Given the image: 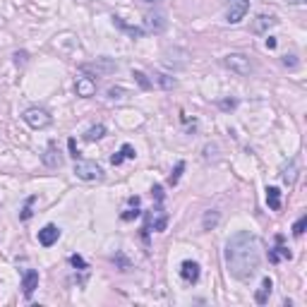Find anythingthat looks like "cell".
Masks as SVG:
<instances>
[{
	"mask_svg": "<svg viewBox=\"0 0 307 307\" xmlns=\"http://www.w3.org/2000/svg\"><path fill=\"white\" fill-rule=\"evenodd\" d=\"M259 262H262L259 240L250 230H240L226 242V264L238 281H250L257 274Z\"/></svg>",
	"mask_w": 307,
	"mask_h": 307,
	"instance_id": "6da1fadb",
	"label": "cell"
},
{
	"mask_svg": "<svg viewBox=\"0 0 307 307\" xmlns=\"http://www.w3.org/2000/svg\"><path fill=\"white\" fill-rule=\"evenodd\" d=\"M118 70V63L110 60V58H96L94 63H82L79 65V72H84L87 77H106L113 75Z\"/></svg>",
	"mask_w": 307,
	"mask_h": 307,
	"instance_id": "7a4b0ae2",
	"label": "cell"
},
{
	"mask_svg": "<svg viewBox=\"0 0 307 307\" xmlns=\"http://www.w3.org/2000/svg\"><path fill=\"white\" fill-rule=\"evenodd\" d=\"M22 120L29 125V127H34V130H44V127H48L51 122H53V115L48 113L46 108H39V106H34V108H27L22 115Z\"/></svg>",
	"mask_w": 307,
	"mask_h": 307,
	"instance_id": "3957f363",
	"label": "cell"
},
{
	"mask_svg": "<svg viewBox=\"0 0 307 307\" xmlns=\"http://www.w3.org/2000/svg\"><path fill=\"white\" fill-rule=\"evenodd\" d=\"M75 176L79 180H101L103 178V168L96 161H84V159H77L75 161Z\"/></svg>",
	"mask_w": 307,
	"mask_h": 307,
	"instance_id": "277c9868",
	"label": "cell"
},
{
	"mask_svg": "<svg viewBox=\"0 0 307 307\" xmlns=\"http://www.w3.org/2000/svg\"><path fill=\"white\" fill-rule=\"evenodd\" d=\"M223 65L228 67V70H233L235 75L240 77H247L250 72H252V63H250V58L242 53H228L226 58H223Z\"/></svg>",
	"mask_w": 307,
	"mask_h": 307,
	"instance_id": "5b68a950",
	"label": "cell"
},
{
	"mask_svg": "<svg viewBox=\"0 0 307 307\" xmlns=\"http://www.w3.org/2000/svg\"><path fill=\"white\" fill-rule=\"evenodd\" d=\"M247 12H250V0H228L226 20H228V24H238L245 20Z\"/></svg>",
	"mask_w": 307,
	"mask_h": 307,
	"instance_id": "8992f818",
	"label": "cell"
},
{
	"mask_svg": "<svg viewBox=\"0 0 307 307\" xmlns=\"http://www.w3.org/2000/svg\"><path fill=\"white\" fill-rule=\"evenodd\" d=\"M58 240H60V228L55 223H48V226H44V228L39 230V242L44 247H53Z\"/></svg>",
	"mask_w": 307,
	"mask_h": 307,
	"instance_id": "52a82bcc",
	"label": "cell"
},
{
	"mask_svg": "<svg viewBox=\"0 0 307 307\" xmlns=\"http://www.w3.org/2000/svg\"><path fill=\"white\" fill-rule=\"evenodd\" d=\"M36 288H39V271H36V269H27V271L22 274V293H24V297H32Z\"/></svg>",
	"mask_w": 307,
	"mask_h": 307,
	"instance_id": "ba28073f",
	"label": "cell"
},
{
	"mask_svg": "<svg viewBox=\"0 0 307 307\" xmlns=\"http://www.w3.org/2000/svg\"><path fill=\"white\" fill-rule=\"evenodd\" d=\"M75 89H77V96H82V99H91L94 94H96V84H94V79L91 77H77L75 82Z\"/></svg>",
	"mask_w": 307,
	"mask_h": 307,
	"instance_id": "9c48e42d",
	"label": "cell"
},
{
	"mask_svg": "<svg viewBox=\"0 0 307 307\" xmlns=\"http://www.w3.org/2000/svg\"><path fill=\"white\" fill-rule=\"evenodd\" d=\"M180 276L185 283H197L199 281V264L192 262V259H185L180 264Z\"/></svg>",
	"mask_w": 307,
	"mask_h": 307,
	"instance_id": "30bf717a",
	"label": "cell"
},
{
	"mask_svg": "<svg viewBox=\"0 0 307 307\" xmlns=\"http://www.w3.org/2000/svg\"><path fill=\"white\" fill-rule=\"evenodd\" d=\"M41 161H44V166H48V168H60V166H63V159H60V151L55 149V142L48 144V149H46V154L41 156Z\"/></svg>",
	"mask_w": 307,
	"mask_h": 307,
	"instance_id": "8fae6325",
	"label": "cell"
},
{
	"mask_svg": "<svg viewBox=\"0 0 307 307\" xmlns=\"http://www.w3.org/2000/svg\"><path fill=\"white\" fill-rule=\"evenodd\" d=\"M293 254H290V250H285L283 247V235H276V250H271L269 252V262L278 264L281 259H290Z\"/></svg>",
	"mask_w": 307,
	"mask_h": 307,
	"instance_id": "7c38bea8",
	"label": "cell"
},
{
	"mask_svg": "<svg viewBox=\"0 0 307 307\" xmlns=\"http://www.w3.org/2000/svg\"><path fill=\"white\" fill-rule=\"evenodd\" d=\"M278 24V20H276L274 15H259L257 20H254V24H252V29L257 34H264L266 29H271V27H276Z\"/></svg>",
	"mask_w": 307,
	"mask_h": 307,
	"instance_id": "4fadbf2b",
	"label": "cell"
},
{
	"mask_svg": "<svg viewBox=\"0 0 307 307\" xmlns=\"http://www.w3.org/2000/svg\"><path fill=\"white\" fill-rule=\"evenodd\" d=\"M271 290H274V281L266 276V278H262V285H259V290H257V295H254L257 305H266V300H269V295H271Z\"/></svg>",
	"mask_w": 307,
	"mask_h": 307,
	"instance_id": "5bb4252c",
	"label": "cell"
},
{
	"mask_svg": "<svg viewBox=\"0 0 307 307\" xmlns=\"http://www.w3.org/2000/svg\"><path fill=\"white\" fill-rule=\"evenodd\" d=\"M281 178H283V183L288 187L295 185V180H297V164L295 161H288V164L281 168Z\"/></svg>",
	"mask_w": 307,
	"mask_h": 307,
	"instance_id": "9a60e30c",
	"label": "cell"
},
{
	"mask_svg": "<svg viewBox=\"0 0 307 307\" xmlns=\"http://www.w3.org/2000/svg\"><path fill=\"white\" fill-rule=\"evenodd\" d=\"M266 204L271 211H281V190L278 187H266Z\"/></svg>",
	"mask_w": 307,
	"mask_h": 307,
	"instance_id": "2e32d148",
	"label": "cell"
},
{
	"mask_svg": "<svg viewBox=\"0 0 307 307\" xmlns=\"http://www.w3.org/2000/svg\"><path fill=\"white\" fill-rule=\"evenodd\" d=\"M134 156H137V154H134V149H132L130 144H122L120 151L110 156V164H113V166H120L122 161H125V159H134Z\"/></svg>",
	"mask_w": 307,
	"mask_h": 307,
	"instance_id": "e0dca14e",
	"label": "cell"
},
{
	"mask_svg": "<svg viewBox=\"0 0 307 307\" xmlns=\"http://www.w3.org/2000/svg\"><path fill=\"white\" fill-rule=\"evenodd\" d=\"M127 202H130V209L120 216L122 221H132V219H137V216L142 214V211H139V197H130Z\"/></svg>",
	"mask_w": 307,
	"mask_h": 307,
	"instance_id": "ac0fdd59",
	"label": "cell"
},
{
	"mask_svg": "<svg viewBox=\"0 0 307 307\" xmlns=\"http://www.w3.org/2000/svg\"><path fill=\"white\" fill-rule=\"evenodd\" d=\"M103 134H106V125H94V127H89L87 130L84 139H87V142H99Z\"/></svg>",
	"mask_w": 307,
	"mask_h": 307,
	"instance_id": "d6986e66",
	"label": "cell"
},
{
	"mask_svg": "<svg viewBox=\"0 0 307 307\" xmlns=\"http://www.w3.org/2000/svg\"><path fill=\"white\" fill-rule=\"evenodd\" d=\"M113 24H115V27H120L122 32H127L132 36V39H134V36H142L144 34V29H139V27H130V24H125L120 20V17H113Z\"/></svg>",
	"mask_w": 307,
	"mask_h": 307,
	"instance_id": "ffe728a7",
	"label": "cell"
},
{
	"mask_svg": "<svg viewBox=\"0 0 307 307\" xmlns=\"http://www.w3.org/2000/svg\"><path fill=\"white\" fill-rule=\"evenodd\" d=\"M219 211H207L204 214V221H202V228L204 230H211V228H216V223H219Z\"/></svg>",
	"mask_w": 307,
	"mask_h": 307,
	"instance_id": "44dd1931",
	"label": "cell"
},
{
	"mask_svg": "<svg viewBox=\"0 0 307 307\" xmlns=\"http://www.w3.org/2000/svg\"><path fill=\"white\" fill-rule=\"evenodd\" d=\"M146 24L151 27L154 32H161V29H166L164 15H149V17H146Z\"/></svg>",
	"mask_w": 307,
	"mask_h": 307,
	"instance_id": "7402d4cb",
	"label": "cell"
},
{
	"mask_svg": "<svg viewBox=\"0 0 307 307\" xmlns=\"http://www.w3.org/2000/svg\"><path fill=\"white\" fill-rule=\"evenodd\" d=\"M132 77L137 79V84H139V87H142L144 91H149V89L154 87V82H151V79H149V77H146V75H144L142 70H134V72H132Z\"/></svg>",
	"mask_w": 307,
	"mask_h": 307,
	"instance_id": "603a6c76",
	"label": "cell"
},
{
	"mask_svg": "<svg viewBox=\"0 0 307 307\" xmlns=\"http://www.w3.org/2000/svg\"><path fill=\"white\" fill-rule=\"evenodd\" d=\"M183 171H185V161H178L176 171H173L171 178H168V183H171V185H178V180H180V176H183Z\"/></svg>",
	"mask_w": 307,
	"mask_h": 307,
	"instance_id": "cb8c5ba5",
	"label": "cell"
},
{
	"mask_svg": "<svg viewBox=\"0 0 307 307\" xmlns=\"http://www.w3.org/2000/svg\"><path fill=\"white\" fill-rule=\"evenodd\" d=\"M305 226H307V214H302V216L295 221V226H293V235H295V238H300V235L305 233Z\"/></svg>",
	"mask_w": 307,
	"mask_h": 307,
	"instance_id": "d4e9b609",
	"label": "cell"
},
{
	"mask_svg": "<svg viewBox=\"0 0 307 307\" xmlns=\"http://www.w3.org/2000/svg\"><path fill=\"white\" fill-rule=\"evenodd\" d=\"M154 77H156V82H159L164 89H173V87H176V79H173V77H168V75H154Z\"/></svg>",
	"mask_w": 307,
	"mask_h": 307,
	"instance_id": "484cf974",
	"label": "cell"
},
{
	"mask_svg": "<svg viewBox=\"0 0 307 307\" xmlns=\"http://www.w3.org/2000/svg\"><path fill=\"white\" fill-rule=\"evenodd\" d=\"M34 202H36V197H29V199H27V204H24V209H22V214H20V219H22V221H29V219H32V214H34V211H32V204H34Z\"/></svg>",
	"mask_w": 307,
	"mask_h": 307,
	"instance_id": "4316f807",
	"label": "cell"
},
{
	"mask_svg": "<svg viewBox=\"0 0 307 307\" xmlns=\"http://www.w3.org/2000/svg\"><path fill=\"white\" fill-rule=\"evenodd\" d=\"M70 264H72L75 269H89V264L84 262V257H79V254H72V257H70Z\"/></svg>",
	"mask_w": 307,
	"mask_h": 307,
	"instance_id": "83f0119b",
	"label": "cell"
},
{
	"mask_svg": "<svg viewBox=\"0 0 307 307\" xmlns=\"http://www.w3.org/2000/svg\"><path fill=\"white\" fill-rule=\"evenodd\" d=\"M108 99H125V89H120V87H113V89H108Z\"/></svg>",
	"mask_w": 307,
	"mask_h": 307,
	"instance_id": "f1b7e54d",
	"label": "cell"
},
{
	"mask_svg": "<svg viewBox=\"0 0 307 307\" xmlns=\"http://www.w3.org/2000/svg\"><path fill=\"white\" fill-rule=\"evenodd\" d=\"M67 146H70V156H72V159H79V151H77V144H75V139H67Z\"/></svg>",
	"mask_w": 307,
	"mask_h": 307,
	"instance_id": "f546056e",
	"label": "cell"
},
{
	"mask_svg": "<svg viewBox=\"0 0 307 307\" xmlns=\"http://www.w3.org/2000/svg\"><path fill=\"white\" fill-rule=\"evenodd\" d=\"M219 106H221V108H223V110H233V108H235V106H238V101H233V99H230V101H221Z\"/></svg>",
	"mask_w": 307,
	"mask_h": 307,
	"instance_id": "4dcf8cb0",
	"label": "cell"
},
{
	"mask_svg": "<svg viewBox=\"0 0 307 307\" xmlns=\"http://www.w3.org/2000/svg\"><path fill=\"white\" fill-rule=\"evenodd\" d=\"M283 65H288V67H295V65H297L295 55H285V58H283Z\"/></svg>",
	"mask_w": 307,
	"mask_h": 307,
	"instance_id": "1f68e13d",
	"label": "cell"
},
{
	"mask_svg": "<svg viewBox=\"0 0 307 307\" xmlns=\"http://www.w3.org/2000/svg\"><path fill=\"white\" fill-rule=\"evenodd\" d=\"M266 48H276V39H274V36H269V39H266Z\"/></svg>",
	"mask_w": 307,
	"mask_h": 307,
	"instance_id": "d6a6232c",
	"label": "cell"
},
{
	"mask_svg": "<svg viewBox=\"0 0 307 307\" xmlns=\"http://www.w3.org/2000/svg\"><path fill=\"white\" fill-rule=\"evenodd\" d=\"M288 3H290V5H305L307 0H288Z\"/></svg>",
	"mask_w": 307,
	"mask_h": 307,
	"instance_id": "836d02e7",
	"label": "cell"
},
{
	"mask_svg": "<svg viewBox=\"0 0 307 307\" xmlns=\"http://www.w3.org/2000/svg\"><path fill=\"white\" fill-rule=\"evenodd\" d=\"M144 3H149V5H154V3H159V0H144Z\"/></svg>",
	"mask_w": 307,
	"mask_h": 307,
	"instance_id": "e575fe53",
	"label": "cell"
}]
</instances>
